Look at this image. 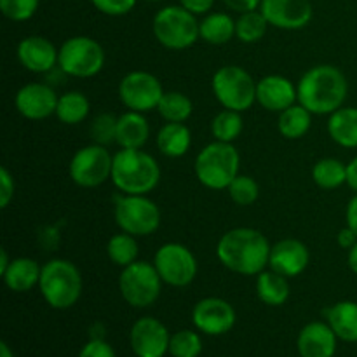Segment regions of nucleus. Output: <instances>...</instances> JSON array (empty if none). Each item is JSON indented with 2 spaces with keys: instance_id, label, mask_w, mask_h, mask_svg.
Here are the masks:
<instances>
[{
  "instance_id": "obj_1",
  "label": "nucleus",
  "mask_w": 357,
  "mask_h": 357,
  "mask_svg": "<svg viewBox=\"0 0 357 357\" xmlns=\"http://www.w3.org/2000/svg\"><path fill=\"white\" fill-rule=\"evenodd\" d=\"M272 244L260 230L237 227L220 237L216 257L220 264L239 275H258L268 267Z\"/></svg>"
},
{
  "instance_id": "obj_2",
  "label": "nucleus",
  "mask_w": 357,
  "mask_h": 357,
  "mask_svg": "<svg viewBox=\"0 0 357 357\" xmlns=\"http://www.w3.org/2000/svg\"><path fill=\"white\" fill-rule=\"evenodd\" d=\"M298 103L312 115H331L344 107L349 94L347 77L333 65H316L298 80Z\"/></svg>"
},
{
  "instance_id": "obj_3",
  "label": "nucleus",
  "mask_w": 357,
  "mask_h": 357,
  "mask_svg": "<svg viewBox=\"0 0 357 357\" xmlns=\"http://www.w3.org/2000/svg\"><path fill=\"white\" fill-rule=\"evenodd\" d=\"M110 180L121 194L146 195L159 185L160 166L142 149H121L114 153Z\"/></svg>"
},
{
  "instance_id": "obj_4",
  "label": "nucleus",
  "mask_w": 357,
  "mask_h": 357,
  "mask_svg": "<svg viewBox=\"0 0 357 357\" xmlns=\"http://www.w3.org/2000/svg\"><path fill=\"white\" fill-rule=\"evenodd\" d=\"M84 281L75 264L63 258H52L42 265L40 289L42 298L56 310H66L75 305L82 296Z\"/></svg>"
},
{
  "instance_id": "obj_5",
  "label": "nucleus",
  "mask_w": 357,
  "mask_h": 357,
  "mask_svg": "<svg viewBox=\"0 0 357 357\" xmlns=\"http://www.w3.org/2000/svg\"><path fill=\"white\" fill-rule=\"evenodd\" d=\"M241 155L234 143L213 142L206 145L195 157L194 171L197 180L211 190L229 188L239 174Z\"/></svg>"
},
{
  "instance_id": "obj_6",
  "label": "nucleus",
  "mask_w": 357,
  "mask_h": 357,
  "mask_svg": "<svg viewBox=\"0 0 357 357\" xmlns=\"http://www.w3.org/2000/svg\"><path fill=\"white\" fill-rule=\"evenodd\" d=\"M152 30L157 42L171 51L192 47L201 38L197 17L181 6L162 7L153 16Z\"/></svg>"
},
{
  "instance_id": "obj_7",
  "label": "nucleus",
  "mask_w": 357,
  "mask_h": 357,
  "mask_svg": "<svg viewBox=\"0 0 357 357\" xmlns=\"http://www.w3.org/2000/svg\"><path fill=\"white\" fill-rule=\"evenodd\" d=\"M211 89L223 108L241 114L250 110L257 101V80L243 66L227 65L216 70Z\"/></svg>"
},
{
  "instance_id": "obj_8",
  "label": "nucleus",
  "mask_w": 357,
  "mask_h": 357,
  "mask_svg": "<svg viewBox=\"0 0 357 357\" xmlns=\"http://www.w3.org/2000/svg\"><path fill=\"white\" fill-rule=\"evenodd\" d=\"M115 223L122 232L135 237H146L160 225V209L146 195L119 194L114 199Z\"/></svg>"
},
{
  "instance_id": "obj_9",
  "label": "nucleus",
  "mask_w": 357,
  "mask_h": 357,
  "mask_svg": "<svg viewBox=\"0 0 357 357\" xmlns=\"http://www.w3.org/2000/svg\"><path fill=\"white\" fill-rule=\"evenodd\" d=\"M105 49L94 38L86 35L66 38L59 47L58 68L65 75L89 79L98 75L105 66Z\"/></svg>"
},
{
  "instance_id": "obj_10",
  "label": "nucleus",
  "mask_w": 357,
  "mask_h": 357,
  "mask_svg": "<svg viewBox=\"0 0 357 357\" xmlns=\"http://www.w3.org/2000/svg\"><path fill=\"white\" fill-rule=\"evenodd\" d=\"M162 279L155 265L138 260L122 268L119 275V291L126 303L135 309H146L159 300L162 291Z\"/></svg>"
},
{
  "instance_id": "obj_11",
  "label": "nucleus",
  "mask_w": 357,
  "mask_h": 357,
  "mask_svg": "<svg viewBox=\"0 0 357 357\" xmlns=\"http://www.w3.org/2000/svg\"><path fill=\"white\" fill-rule=\"evenodd\" d=\"M114 155L107 146L91 143L73 153L68 173L75 185L82 188H96L112 178Z\"/></svg>"
},
{
  "instance_id": "obj_12",
  "label": "nucleus",
  "mask_w": 357,
  "mask_h": 357,
  "mask_svg": "<svg viewBox=\"0 0 357 357\" xmlns=\"http://www.w3.org/2000/svg\"><path fill=\"white\" fill-rule=\"evenodd\" d=\"M153 265L164 284L173 288H185L197 278V258L181 243L162 244L153 257Z\"/></svg>"
},
{
  "instance_id": "obj_13",
  "label": "nucleus",
  "mask_w": 357,
  "mask_h": 357,
  "mask_svg": "<svg viewBox=\"0 0 357 357\" xmlns=\"http://www.w3.org/2000/svg\"><path fill=\"white\" fill-rule=\"evenodd\" d=\"M164 87L153 73L145 70H135L126 73L119 82V100L128 110L146 112L157 110L160 98L164 96Z\"/></svg>"
},
{
  "instance_id": "obj_14",
  "label": "nucleus",
  "mask_w": 357,
  "mask_h": 357,
  "mask_svg": "<svg viewBox=\"0 0 357 357\" xmlns=\"http://www.w3.org/2000/svg\"><path fill=\"white\" fill-rule=\"evenodd\" d=\"M237 314L227 300L218 296H208L195 303L192 310V323L201 333L209 337L225 335L236 326Z\"/></svg>"
},
{
  "instance_id": "obj_15",
  "label": "nucleus",
  "mask_w": 357,
  "mask_h": 357,
  "mask_svg": "<svg viewBox=\"0 0 357 357\" xmlns=\"http://www.w3.org/2000/svg\"><path fill=\"white\" fill-rule=\"evenodd\" d=\"M129 342L136 357H164L169 352L171 335L155 317H139L131 328Z\"/></svg>"
},
{
  "instance_id": "obj_16",
  "label": "nucleus",
  "mask_w": 357,
  "mask_h": 357,
  "mask_svg": "<svg viewBox=\"0 0 357 357\" xmlns=\"http://www.w3.org/2000/svg\"><path fill=\"white\" fill-rule=\"evenodd\" d=\"M260 10L271 26L302 30L312 20L310 0H261Z\"/></svg>"
},
{
  "instance_id": "obj_17",
  "label": "nucleus",
  "mask_w": 357,
  "mask_h": 357,
  "mask_svg": "<svg viewBox=\"0 0 357 357\" xmlns=\"http://www.w3.org/2000/svg\"><path fill=\"white\" fill-rule=\"evenodd\" d=\"M58 98L56 91L47 84L30 82L17 91L14 105L20 115L28 121H44L56 114Z\"/></svg>"
},
{
  "instance_id": "obj_18",
  "label": "nucleus",
  "mask_w": 357,
  "mask_h": 357,
  "mask_svg": "<svg viewBox=\"0 0 357 357\" xmlns=\"http://www.w3.org/2000/svg\"><path fill=\"white\" fill-rule=\"evenodd\" d=\"M309 248L298 239H282L272 244L268 267L284 278H298L309 267Z\"/></svg>"
},
{
  "instance_id": "obj_19",
  "label": "nucleus",
  "mask_w": 357,
  "mask_h": 357,
  "mask_svg": "<svg viewBox=\"0 0 357 357\" xmlns=\"http://www.w3.org/2000/svg\"><path fill=\"white\" fill-rule=\"evenodd\" d=\"M59 49L49 38L40 35L24 37L17 44V59L31 73H47L58 66Z\"/></svg>"
},
{
  "instance_id": "obj_20",
  "label": "nucleus",
  "mask_w": 357,
  "mask_h": 357,
  "mask_svg": "<svg viewBox=\"0 0 357 357\" xmlns=\"http://www.w3.org/2000/svg\"><path fill=\"white\" fill-rule=\"evenodd\" d=\"M257 101L265 110L281 114L298 101V91L288 77L265 75L257 82Z\"/></svg>"
},
{
  "instance_id": "obj_21",
  "label": "nucleus",
  "mask_w": 357,
  "mask_h": 357,
  "mask_svg": "<svg viewBox=\"0 0 357 357\" xmlns=\"http://www.w3.org/2000/svg\"><path fill=\"white\" fill-rule=\"evenodd\" d=\"M338 337L328 323L314 321L302 328L296 347L302 357H333Z\"/></svg>"
},
{
  "instance_id": "obj_22",
  "label": "nucleus",
  "mask_w": 357,
  "mask_h": 357,
  "mask_svg": "<svg viewBox=\"0 0 357 357\" xmlns=\"http://www.w3.org/2000/svg\"><path fill=\"white\" fill-rule=\"evenodd\" d=\"M150 138V124L139 112L128 110L119 115L115 143L121 149H143Z\"/></svg>"
},
{
  "instance_id": "obj_23",
  "label": "nucleus",
  "mask_w": 357,
  "mask_h": 357,
  "mask_svg": "<svg viewBox=\"0 0 357 357\" xmlns=\"http://www.w3.org/2000/svg\"><path fill=\"white\" fill-rule=\"evenodd\" d=\"M42 265L37 260L28 257L13 258L7 267V271L2 274L3 282L7 288L14 293H26L38 286L40 282Z\"/></svg>"
},
{
  "instance_id": "obj_24",
  "label": "nucleus",
  "mask_w": 357,
  "mask_h": 357,
  "mask_svg": "<svg viewBox=\"0 0 357 357\" xmlns=\"http://www.w3.org/2000/svg\"><path fill=\"white\" fill-rule=\"evenodd\" d=\"M155 143L162 155L178 159L190 150L192 132L185 122H166L157 132Z\"/></svg>"
},
{
  "instance_id": "obj_25",
  "label": "nucleus",
  "mask_w": 357,
  "mask_h": 357,
  "mask_svg": "<svg viewBox=\"0 0 357 357\" xmlns=\"http://www.w3.org/2000/svg\"><path fill=\"white\" fill-rule=\"evenodd\" d=\"M326 323L338 337V340L356 344L357 342V303L344 300L326 310Z\"/></svg>"
},
{
  "instance_id": "obj_26",
  "label": "nucleus",
  "mask_w": 357,
  "mask_h": 357,
  "mask_svg": "<svg viewBox=\"0 0 357 357\" xmlns=\"http://www.w3.org/2000/svg\"><path fill=\"white\" fill-rule=\"evenodd\" d=\"M328 135L344 149H357V107H342L328 119Z\"/></svg>"
},
{
  "instance_id": "obj_27",
  "label": "nucleus",
  "mask_w": 357,
  "mask_h": 357,
  "mask_svg": "<svg viewBox=\"0 0 357 357\" xmlns=\"http://www.w3.org/2000/svg\"><path fill=\"white\" fill-rule=\"evenodd\" d=\"M257 295L261 303L268 307H281L289 298L288 278L275 271H267L257 275Z\"/></svg>"
},
{
  "instance_id": "obj_28",
  "label": "nucleus",
  "mask_w": 357,
  "mask_h": 357,
  "mask_svg": "<svg viewBox=\"0 0 357 357\" xmlns=\"http://www.w3.org/2000/svg\"><path fill=\"white\" fill-rule=\"evenodd\" d=\"M199 33L208 44L223 45L236 37V20L225 13H209L199 23Z\"/></svg>"
},
{
  "instance_id": "obj_29",
  "label": "nucleus",
  "mask_w": 357,
  "mask_h": 357,
  "mask_svg": "<svg viewBox=\"0 0 357 357\" xmlns=\"http://www.w3.org/2000/svg\"><path fill=\"white\" fill-rule=\"evenodd\" d=\"M91 103L87 96L80 91H68L58 98V107H56V117L59 122L66 126H77L84 122L89 115Z\"/></svg>"
},
{
  "instance_id": "obj_30",
  "label": "nucleus",
  "mask_w": 357,
  "mask_h": 357,
  "mask_svg": "<svg viewBox=\"0 0 357 357\" xmlns=\"http://www.w3.org/2000/svg\"><path fill=\"white\" fill-rule=\"evenodd\" d=\"M312 126V114L303 105L295 103L279 114L278 129L286 139H300L310 131Z\"/></svg>"
},
{
  "instance_id": "obj_31",
  "label": "nucleus",
  "mask_w": 357,
  "mask_h": 357,
  "mask_svg": "<svg viewBox=\"0 0 357 357\" xmlns=\"http://www.w3.org/2000/svg\"><path fill=\"white\" fill-rule=\"evenodd\" d=\"M312 180L319 188L335 190L347 183V164L333 157L317 160L312 167Z\"/></svg>"
},
{
  "instance_id": "obj_32",
  "label": "nucleus",
  "mask_w": 357,
  "mask_h": 357,
  "mask_svg": "<svg viewBox=\"0 0 357 357\" xmlns=\"http://www.w3.org/2000/svg\"><path fill=\"white\" fill-rule=\"evenodd\" d=\"M157 112L166 122H187L194 112V103L180 91H166L160 98Z\"/></svg>"
},
{
  "instance_id": "obj_33",
  "label": "nucleus",
  "mask_w": 357,
  "mask_h": 357,
  "mask_svg": "<svg viewBox=\"0 0 357 357\" xmlns=\"http://www.w3.org/2000/svg\"><path fill=\"white\" fill-rule=\"evenodd\" d=\"M136 239H138V237L131 236V234L128 232H122V230L121 234L112 236L107 243L108 258L121 268L138 261L139 246Z\"/></svg>"
},
{
  "instance_id": "obj_34",
  "label": "nucleus",
  "mask_w": 357,
  "mask_h": 357,
  "mask_svg": "<svg viewBox=\"0 0 357 357\" xmlns=\"http://www.w3.org/2000/svg\"><path fill=\"white\" fill-rule=\"evenodd\" d=\"M243 128L244 122L241 112L229 110V108L218 112L211 121V135L215 136L216 142L234 143L243 132Z\"/></svg>"
},
{
  "instance_id": "obj_35",
  "label": "nucleus",
  "mask_w": 357,
  "mask_h": 357,
  "mask_svg": "<svg viewBox=\"0 0 357 357\" xmlns=\"http://www.w3.org/2000/svg\"><path fill=\"white\" fill-rule=\"evenodd\" d=\"M268 28V21L261 14V10H250L239 14L236 20V37L244 44H255L265 37Z\"/></svg>"
},
{
  "instance_id": "obj_36",
  "label": "nucleus",
  "mask_w": 357,
  "mask_h": 357,
  "mask_svg": "<svg viewBox=\"0 0 357 357\" xmlns=\"http://www.w3.org/2000/svg\"><path fill=\"white\" fill-rule=\"evenodd\" d=\"M202 352V340L192 330H181L171 335L169 354L173 357H199Z\"/></svg>"
},
{
  "instance_id": "obj_37",
  "label": "nucleus",
  "mask_w": 357,
  "mask_h": 357,
  "mask_svg": "<svg viewBox=\"0 0 357 357\" xmlns=\"http://www.w3.org/2000/svg\"><path fill=\"white\" fill-rule=\"evenodd\" d=\"M227 190H229L232 202H236L237 206L255 204L258 195H260V187H258L257 180L251 176H246V174H237Z\"/></svg>"
},
{
  "instance_id": "obj_38",
  "label": "nucleus",
  "mask_w": 357,
  "mask_h": 357,
  "mask_svg": "<svg viewBox=\"0 0 357 357\" xmlns=\"http://www.w3.org/2000/svg\"><path fill=\"white\" fill-rule=\"evenodd\" d=\"M117 119L114 114H103L96 115L91 122V138H93V143H98V145H110V143L115 142V136H117Z\"/></svg>"
},
{
  "instance_id": "obj_39",
  "label": "nucleus",
  "mask_w": 357,
  "mask_h": 357,
  "mask_svg": "<svg viewBox=\"0 0 357 357\" xmlns=\"http://www.w3.org/2000/svg\"><path fill=\"white\" fill-rule=\"evenodd\" d=\"M40 0H0V10L10 21H28L38 9Z\"/></svg>"
},
{
  "instance_id": "obj_40",
  "label": "nucleus",
  "mask_w": 357,
  "mask_h": 357,
  "mask_svg": "<svg viewBox=\"0 0 357 357\" xmlns=\"http://www.w3.org/2000/svg\"><path fill=\"white\" fill-rule=\"evenodd\" d=\"M91 2L100 13L107 16H124L131 13L136 6V0H91Z\"/></svg>"
},
{
  "instance_id": "obj_41",
  "label": "nucleus",
  "mask_w": 357,
  "mask_h": 357,
  "mask_svg": "<svg viewBox=\"0 0 357 357\" xmlns=\"http://www.w3.org/2000/svg\"><path fill=\"white\" fill-rule=\"evenodd\" d=\"M16 194V181L6 166L0 167V208L6 209Z\"/></svg>"
},
{
  "instance_id": "obj_42",
  "label": "nucleus",
  "mask_w": 357,
  "mask_h": 357,
  "mask_svg": "<svg viewBox=\"0 0 357 357\" xmlns=\"http://www.w3.org/2000/svg\"><path fill=\"white\" fill-rule=\"evenodd\" d=\"M79 357H115V351L112 349L110 344H107L101 338H94V340L87 342L82 349H80Z\"/></svg>"
},
{
  "instance_id": "obj_43",
  "label": "nucleus",
  "mask_w": 357,
  "mask_h": 357,
  "mask_svg": "<svg viewBox=\"0 0 357 357\" xmlns=\"http://www.w3.org/2000/svg\"><path fill=\"white\" fill-rule=\"evenodd\" d=\"M180 6L199 16V14H208L215 6V0H180Z\"/></svg>"
},
{
  "instance_id": "obj_44",
  "label": "nucleus",
  "mask_w": 357,
  "mask_h": 357,
  "mask_svg": "<svg viewBox=\"0 0 357 357\" xmlns=\"http://www.w3.org/2000/svg\"><path fill=\"white\" fill-rule=\"evenodd\" d=\"M223 3H225L230 10H236V13L244 14V13H250V10L260 9L261 0H223Z\"/></svg>"
},
{
  "instance_id": "obj_45",
  "label": "nucleus",
  "mask_w": 357,
  "mask_h": 357,
  "mask_svg": "<svg viewBox=\"0 0 357 357\" xmlns=\"http://www.w3.org/2000/svg\"><path fill=\"white\" fill-rule=\"evenodd\" d=\"M337 243H338V246L349 251L357 243V234L351 229V227H345V229H342L340 232H338Z\"/></svg>"
},
{
  "instance_id": "obj_46",
  "label": "nucleus",
  "mask_w": 357,
  "mask_h": 357,
  "mask_svg": "<svg viewBox=\"0 0 357 357\" xmlns=\"http://www.w3.org/2000/svg\"><path fill=\"white\" fill-rule=\"evenodd\" d=\"M345 222L347 227H351L352 230L357 234V192L352 195V199L347 204V211H345Z\"/></svg>"
},
{
  "instance_id": "obj_47",
  "label": "nucleus",
  "mask_w": 357,
  "mask_h": 357,
  "mask_svg": "<svg viewBox=\"0 0 357 357\" xmlns=\"http://www.w3.org/2000/svg\"><path fill=\"white\" fill-rule=\"evenodd\" d=\"M347 185L357 192V155L347 164Z\"/></svg>"
},
{
  "instance_id": "obj_48",
  "label": "nucleus",
  "mask_w": 357,
  "mask_h": 357,
  "mask_svg": "<svg viewBox=\"0 0 357 357\" xmlns=\"http://www.w3.org/2000/svg\"><path fill=\"white\" fill-rule=\"evenodd\" d=\"M347 265L349 268H351V271L357 275V243L347 251Z\"/></svg>"
},
{
  "instance_id": "obj_49",
  "label": "nucleus",
  "mask_w": 357,
  "mask_h": 357,
  "mask_svg": "<svg viewBox=\"0 0 357 357\" xmlns=\"http://www.w3.org/2000/svg\"><path fill=\"white\" fill-rule=\"evenodd\" d=\"M9 264H10V258L9 255H7V250L6 248H2V251H0V275L7 271Z\"/></svg>"
},
{
  "instance_id": "obj_50",
  "label": "nucleus",
  "mask_w": 357,
  "mask_h": 357,
  "mask_svg": "<svg viewBox=\"0 0 357 357\" xmlns=\"http://www.w3.org/2000/svg\"><path fill=\"white\" fill-rule=\"evenodd\" d=\"M0 357H14L13 351H10V347L6 344V342L0 344Z\"/></svg>"
},
{
  "instance_id": "obj_51",
  "label": "nucleus",
  "mask_w": 357,
  "mask_h": 357,
  "mask_svg": "<svg viewBox=\"0 0 357 357\" xmlns=\"http://www.w3.org/2000/svg\"><path fill=\"white\" fill-rule=\"evenodd\" d=\"M146 2H160V0H146Z\"/></svg>"
}]
</instances>
